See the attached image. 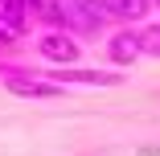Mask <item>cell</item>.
Segmentation results:
<instances>
[{"label":"cell","mask_w":160,"mask_h":156,"mask_svg":"<svg viewBox=\"0 0 160 156\" xmlns=\"http://www.w3.org/2000/svg\"><path fill=\"white\" fill-rule=\"evenodd\" d=\"M0 86L17 99H62L66 86L49 82L41 70H25V66H12V62H0Z\"/></svg>","instance_id":"obj_1"},{"label":"cell","mask_w":160,"mask_h":156,"mask_svg":"<svg viewBox=\"0 0 160 156\" xmlns=\"http://www.w3.org/2000/svg\"><path fill=\"white\" fill-rule=\"evenodd\" d=\"M37 58L49 62V66H78L82 58V41L66 29H41L37 37Z\"/></svg>","instance_id":"obj_3"},{"label":"cell","mask_w":160,"mask_h":156,"mask_svg":"<svg viewBox=\"0 0 160 156\" xmlns=\"http://www.w3.org/2000/svg\"><path fill=\"white\" fill-rule=\"evenodd\" d=\"M140 58H144L140 29H136V25L111 29V37H107V62H111V66H115V70H127V66H136Z\"/></svg>","instance_id":"obj_5"},{"label":"cell","mask_w":160,"mask_h":156,"mask_svg":"<svg viewBox=\"0 0 160 156\" xmlns=\"http://www.w3.org/2000/svg\"><path fill=\"white\" fill-rule=\"evenodd\" d=\"M140 41H144V58H160V21L140 25Z\"/></svg>","instance_id":"obj_9"},{"label":"cell","mask_w":160,"mask_h":156,"mask_svg":"<svg viewBox=\"0 0 160 156\" xmlns=\"http://www.w3.org/2000/svg\"><path fill=\"white\" fill-rule=\"evenodd\" d=\"M29 25V0H0V45H21Z\"/></svg>","instance_id":"obj_6"},{"label":"cell","mask_w":160,"mask_h":156,"mask_svg":"<svg viewBox=\"0 0 160 156\" xmlns=\"http://www.w3.org/2000/svg\"><path fill=\"white\" fill-rule=\"evenodd\" d=\"M41 74L58 86H123L127 82V74L119 70H90V66H49Z\"/></svg>","instance_id":"obj_4"},{"label":"cell","mask_w":160,"mask_h":156,"mask_svg":"<svg viewBox=\"0 0 160 156\" xmlns=\"http://www.w3.org/2000/svg\"><path fill=\"white\" fill-rule=\"evenodd\" d=\"M111 13L103 0H66V33L74 37H99L107 33Z\"/></svg>","instance_id":"obj_2"},{"label":"cell","mask_w":160,"mask_h":156,"mask_svg":"<svg viewBox=\"0 0 160 156\" xmlns=\"http://www.w3.org/2000/svg\"><path fill=\"white\" fill-rule=\"evenodd\" d=\"M103 4H107V13H111V21L136 25V29H140V21H148V13H152V0H103Z\"/></svg>","instance_id":"obj_8"},{"label":"cell","mask_w":160,"mask_h":156,"mask_svg":"<svg viewBox=\"0 0 160 156\" xmlns=\"http://www.w3.org/2000/svg\"><path fill=\"white\" fill-rule=\"evenodd\" d=\"M152 8H160V0H152Z\"/></svg>","instance_id":"obj_10"},{"label":"cell","mask_w":160,"mask_h":156,"mask_svg":"<svg viewBox=\"0 0 160 156\" xmlns=\"http://www.w3.org/2000/svg\"><path fill=\"white\" fill-rule=\"evenodd\" d=\"M29 17L41 29H66V0H29Z\"/></svg>","instance_id":"obj_7"}]
</instances>
